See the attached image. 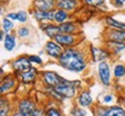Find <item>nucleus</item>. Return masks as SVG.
Here are the masks:
<instances>
[{
	"mask_svg": "<svg viewBox=\"0 0 125 116\" xmlns=\"http://www.w3.org/2000/svg\"><path fill=\"white\" fill-rule=\"evenodd\" d=\"M88 59H89L88 50L74 46V48H68L64 50L57 63L59 66H62L66 71L73 72V73H82L87 70Z\"/></svg>",
	"mask_w": 125,
	"mask_h": 116,
	"instance_id": "obj_1",
	"label": "nucleus"
},
{
	"mask_svg": "<svg viewBox=\"0 0 125 116\" xmlns=\"http://www.w3.org/2000/svg\"><path fill=\"white\" fill-rule=\"evenodd\" d=\"M82 82L80 80H67L64 79L62 84L53 87L62 98L65 99H74L78 95V89L81 88Z\"/></svg>",
	"mask_w": 125,
	"mask_h": 116,
	"instance_id": "obj_2",
	"label": "nucleus"
},
{
	"mask_svg": "<svg viewBox=\"0 0 125 116\" xmlns=\"http://www.w3.org/2000/svg\"><path fill=\"white\" fill-rule=\"evenodd\" d=\"M93 113L95 116H125V108L121 104H97L93 108Z\"/></svg>",
	"mask_w": 125,
	"mask_h": 116,
	"instance_id": "obj_3",
	"label": "nucleus"
},
{
	"mask_svg": "<svg viewBox=\"0 0 125 116\" xmlns=\"http://www.w3.org/2000/svg\"><path fill=\"white\" fill-rule=\"evenodd\" d=\"M65 78L60 77L54 71H50V70H43L40 73V80L43 84L44 88H53L57 85L62 84Z\"/></svg>",
	"mask_w": 125,
	"mask_h": 116,
	"instance_id": "obj_4",
	"label": "nucleus"
},
{
	"mask_svg": "<svg viewBox=\"0 0 125 116\" xmlns=\"http://www.w3.org/2000/svg\"><path fill=\"white\" fill-rule=\"evenodd\" d=\"M9 65L14 74H19L21 72L28 71L32 67V64L29 59V55H21L19 57L14 58L9 62Z\"/></svg>",
	"mask_w": 125,
	"mask_h": 116,
	"instance_id": "obj_5",
	"label": "nucleus"
},
{
	"mask_svg": "<svg viewBox=\"0 0 125 116\" xmlns=\"http://www.w3.org/2000/svg\"><path fill=\"white\" fill-rule=\"evenodd\" d=\"M97 77L100 82L103 86L109 87L111 85V66H110V63L108 60L97 63Z\"/></svg>",
	"mask_w": 125,
	"mask_h": 116,
	"instance_id": "obj_6",
	"label": "nucleus"
},
{
	"mask_svg": "<svg viewBox=\"0 0 125 116\" xmlns=\"http://www.w3.org/2000/svg\"><path fill=\"white\" fill-rule=\"evenodd\" d=\"M53 40L62 45L64 49L78 46L81 42V40H79V34H65V33H59Z\"/></svg>",
	"mask_w": 125,
	"mask_h": 116,
	"instance_id": "obj_7",
	"label": "nucleus"
},
{
	"mask_svg": "<svg viewBox=\"0 0 125 116\" xmlns=\"http://www.w3.org/2000/svg\"><path fill=\"white\" fill-rule=\"evenodd\" d=\"M88 51H89V57L90 60L93 63H100L104 62V60H109L112 57L111 54L109 52V50L105 49L104 46H95V45L90 44L88 46Z\"/></svg>",
	"mask_w": 125,
	"mask_h": 116,
	"instance_id": "obj_8",
	"label": "nucleus"
},
{
	"mask_svg": "<svg viewBox=\"0 0 125 116\" xmlns=\"http://www.w3.org/2000/svg\"><path fill=\"white\" fill-rule=\"evenodd\" d=\"M18 77L15 74H6L1 78V84H0V94L1 96H5L9 94L12 91H14V88L18 85Z\"/></svg>",
	"mask_w": 125,
	"mask_h": 116,
	"instance_id": "obj_9",
	"label": "nucleus"
},
{
	"mask_svg": "<svg viewBox=\"0 0 125 116\" xmlns=\"http://www.w3.org/2000/svg\"><path fill=\"white\" fill-rule=\"evenodd\" d=\"M40 73H41V71H38L37 67L32 66L30 70L21 72V73L15 74V76L18 77L19 81H21L24 85H35L36 81L40 79Z\"/></svg>",
	"mask_w": 125,
	"mask_h": 116,
	"instance_id": "obj_10",
	"label": "nucleus"
},
{
	"mask_svg": "<svg viewBox=\"0 0 125 116\" xmlns=\"http://www.w3.org/2000/svg\"><path fill=\"white\" fill-rule=\"evenodd\" d=\"M64 50L65 49L60 44H58L54 40L46 41L44 44V52L46 54V56H49L50 58H52L54 60H58V58L60 57V55L62 54Z\"/></svg>",
	"mask_w": 125,
	"mask_h": 116,
	"instance_id": "obj_11",
	"label": "nucleus"
},
{
	"mask_svg": "<svg viewBox=\"0 0 125 116\" xmlns=\"http://www.w3.org/2000/svg\"><path fill=\"white\" fill-rule=\"evenodd\" d=\"M37 108V104L34 101L32 98H29V96H23L20 100L16 101V109H19L20 112H22L23 114H27V115H31L32 112Z\"/></svg>",
	"mask_w": 125,
	"mask_h": 116,
	"instance_id": "obj_12",
	"label": "nucleus"
},
{
	"mask_svg": "<svg viewBox=\"0 0 125 116\" xmlns=\"http://www.w3.org/2000/svg\"><path fill=\"white\" fill-rule=\"evenodd\" d=\"M30 14L35 21L40 23L53 22L54 11H40V9L30 8Z\"/></svg>",
	"mask_w": 125,
	"mask_h": 116,
	"instance_id": "obj_13",
	"label": "nucleus"
},
{
	"mask_svg": "<svg viewBox=\"0 0 125 116\" xmlns=\"http://www.w3.org/2000/svg\"><path fill=\"white\" fill-rule=\"evenodd\" d=\"M93 96L89 89H81L76 95V103L82 108H88L93 106Z\"/></svg>",
	"mask_w": 125,
	"mask_h": 116,
	"instance_id": "obj_14",
	"label": "nucleus"
},
{
	"mask_svg": "<svg viewBox=\"0 0 125 116\" xmlns=\"http://www.w3.org/2000/svg\"><path fill=\"white\" fill-rule=\"evenodd\" d=\"M103 36H104V41H115V42L125 43V30L108 28V30L104 31Z\"/></svg>",
	"mask_w": 125,
	"mask_h": 116,
	"instance_id": "obj_15",
	"label": "nucleus"
},
{
	"mask_svg": "<svg viewBox=\"0 0 125 116\" xmlns=\"http://www.w3.org/2000/svg\"><path fill=\"white\" fill-rule=\"evenodd\" d=\"M41 30L44 33L45 35L49 37L50 40H53L56 36L60 33L59 29V24L54 22H45V23H41Z\"/></svg>",
	"mask_w": 125,
	"mask_h": 116,
	"instance_id": "obj_16",
	"label": "nucleus"
},
{
	"mask_svg": "<svg viewBox=\"0 0 125 116\" xmlns=\"http://www.w3.org/2000/svg\"><path fill=\"white\" fill-rule=\"evenodd\" d=\"M30 8L40 9V11H54L56 0H32Z\"/></svg>",
	"mask_w": 125,
	"mask_h": 116,
	"instance_id": "obj_17",
	"label": "nucleus"
},
{
	"mask_svg": "<svg viewBox=\"0 0 125 116\" xmlns=\"http://www.w3.org/2000/svg\"><path fill=\"white\" fill-rule=\"evenodd\" d=\"M81 4V0H56V7L67 12H74Z\"/></svg>",
	"mask_w": 125,
	"mask_h": 116,
	"instance_id": "obj_18",
	"label": "nucleus"
},
{
	"mask_svg": "<svg viewBox=\"0 0 125 116\" xmlns=\"http://www.w3.org/2000/svg\"><path fill=\"white\" fill-rule=\"evenodd\" d=\"M60 33L65 34H80V26L75 20H70L67 22H64L59 24Z\"/></svg>",
	"mask_w": 125,
	"mask_h": 116,
	"instance_id": "obj_19",
	"label": "nucleus"
},
{
	"mask_svg": "<svg viewBox=\"0 0 125 116\" xmlns=\"http://www.w3.org/2000/svg\"><path fill=\"white\" fill-rule=\"evenodd\" d=\"M104 48L109 50L111 56H117L125 50V43L115 41H104Z\"/></svg>",
	"mask_w": 125,
	"mask_h": 116,
	"instance_id": "obj_20",
	"label": "nucleus"
},
{
	"mask_svg": "<svg viewBox=\"0 0 125 116\" xmlns=\"http://www.w3.org/2000/svg\"><path fill=\"white\" fill-rule=\"evenodd\" d=\"M72 18V13L71 12H67L64 9L60 8H56L54 9V18H53V22L57 24H62L64 22L70 21Z\"/></svg>",
	"mask_w": 125,
	"mask_h": 116,
	"instance_id": "obj_21",
	"label": "nucleus"
},
{
	"mask_svg": "<svg viewBox=\"0 0 125 116\" xmlns=\"http://www.w3.org/2000/svg\"><path fill=\"white\" fill-rule=\"evenodd\" d=\"M16 38H18V36H16L15 33H8V34H6L5 40L2 41V43H4V49L6 50V51H8V52L13 51V50L15 49L16 44H18Z\"/></svg>",
	"mask_w": 125,
	"mask_h": 116,
	"instance_id": "obj_22",
	"label": "nucleus"
},
{
	"mask_svg": "<svg viewBox=\"0 0 125 116\" xmlns=\"http://www.w3.org/2000/svg\"><path fill=\"white\" fill-rule=\"evenodd\" d=\"M104 23L108 28H111V29H118V30H125V22L121 21V20H117L114 16L107 15L104 18Z\"/></svg>",
	"mask_w": 125,
	"mask_h": 116,
	"instance_id": "obj_23",
	"label": "nucleus"
},
{
	"mask_svg": "<svg viewBox=\"0 0 125 116\" xmlns=\"http://www.w3.org/2000/svg\"><path fill=\"white\" fill-rule=\"evenodd\" d=\"M112 74L116 79H122L125 77V64L117 63L112 67Z\"/></svg>",
	"mask_w": 125,
	"mask_h": 116,
	"instance_id": "obj_24",
	"label": "nucleus"
},
{
	"mask_svg": "<svg viewBox=\"0 0 125 116\" xmlns=\"http://www.w3.org/2000/svg\"><path fill=\"white\" fill-rule=\"evenodd\" d=\"M15 34H16V36H18L19 38L24 40V38H28V37L30 36L31 30H30V28L28 27V26H26V24H21L20 27L16 28Z\"/></svg>",
	"mask_w": 125,
	"mask_h": 116,
	"instance_id": "obj_25",
	"label": "nucleus"
},
{
	"mask_svg": "<svg viewBox=\"0 0 125 116\" xmlns=\"http://www.w3.org/2000/svg\"><path fill=\"white\" fill-rule=\"evenodd\" d=\"M10 113V104L7 99L2 96L0 102V116H8Z\"/></svg>",
	"mask_w": 125,
	"mask_h": 116,
	"instance_id": "obj_26",
	"label": "nucleus"
},
{
	"mask_svg": "<svg viewBox=\"0 0 125 116\" xmlns=\"http://www.w3.org/2000/svg\"><path fill=\"white\" fill-rule=\"evenodd\" d=\"M81 4L87 6V7L100 8V7L105 6V0H81Z\"/></svg>",
	"mask_w": 125,
	"mask_h": 116,
	"instance_id": "obj_27",
	"label": "nucleus"
},
{
	"mask_svg": "<svg viewBox=\"0 0 125 116\" xmlns=\"http://www.w3.org/2000/svg\"><path fill=\"white\" fill-rule=\"evenodd\" d=\"M1 29H2L6 34L12 33V30L14 29V21H12V20H9L8 18L5 16V18L2 19V21H1Z\"/></svg>",
	"mask_w": 125,
	"mask_h": 116,
	"instance_id": "obj_28",
	"label": "nucleus"
},
{
	"mask_svg": "<svg viewBox=\"0 0 125 116\" xmlns=\"http://www.w3.org/2000/svg\"><path fill=\"white\" fill-rule=\"evenodd\" d=\"M28 21V12L27 11H18V22L21 24H26Z\"/></svg>",
	"mask_w": 125,
	"mask_h": 116,
	"instance_id": "obj_29",
	"label": "nucleus"
},
{
	"mask_svg": "<svg viewBox=\"0 0 125 116\" xmlns=\"http://www.w3.org/2000/svg\"><path fill=\"white\" fill-rule=\"evenodd\" d=\"M29 59L32 65H43L44 60L43 58H41L40 55H29Z\"/></svg>",
	"mask_w": 125,
	"mask_h": 116,
	"instance_id": "obj_30",
	"label": "nucleus"
},
{
	"mask_svg": "<svg viewBox=\"0 0 125 116\" xmlns=\"http://www.w3.org/2000/svg\"><path fill=\"white\" fill-rule=\"evenodd\" d=\"M71 115L72 116H86V110L82 109V107L80 106H74L71 109Z\"/></svg>",
	"mask_w": 125,
	"mask_h": 116,
	"instance_id": "obj_31",
	"label": "nucleus"
},
{
	"mask_svg": "<svg viewBox=\"0 0 125 116\" xmlns=\"http://www.w3.org/2000/svg\"><path fill=\"white\" fill-rule=\"evenodd\" d=\"M46 116H64V114L57 107H50L46 109Z\"/></svg>",
	"mask_w": 125,
	"mask_h": 116,
	"instance_id": "obj_32",
	"label": "nucleus"
},
{
	"mask_svg": "<svg viewBox=\"0 0 125 116\" xmlns=\"http://www.w3.org/2000/svg\"><path fill=\"white\" fill-rule=\"evenodd\" d=\"M31 116H46V109H44L43 107H38V106H37V108L32 112Z\"/></svg>",
	"mask_w": 125,
	"mask_h": 116,
	"instance_id": "obj_33",
	"label": "nucleus"
},
{
	"mask_svg": "<svg viewBox=\"0 0 125 116\" xmlns=\"http://www.w3.org/2000/svg\"><path fill=\"white\" fill-rule=\"evenodd\" d=\"M114 101V95L112 94H105V95H103L102 100H101V104H109V103H111Z\"/></svg>",
	"mask_w": 125,
	"mask_h": 116,
	"instance_id": "obj_34",
	"label": "nucleus"
},
{
	"mask_svg": "<svg viewBox=\"0 0 125 116\" xmlns=\"http://www.w3.org/2000/svg\"><path fill=\"white\" fill-rule=\"evenodd\" d=\"M6 18H8L12 21H18V12H9L6 14Z\"/></svg>",
	"mask_w": 125,
	"mask_h": 116,
	"instance_id": "obj_35",
	"label": "nucleus"
},
{
	"mask_svg": "<svg viewBox=\"0 0 125 116\" xmlns=\"http://www.w3.org/2000/svg\"><path fill=\"white\" fill-rule=\"evenodd\" d=\"M112 1V5L116 7V8H118V9H121V8H123L125 6V4L122 1V0H111Z\"/></svg>",
	"mask_w": 125,
	"mask_h": 116,
	"instance_id": "obj_36",
	"label": "nucleus"
},
{
	"mask_svg": "<svg viewBox=\"0 0 125 116\" xmlns=\"http://www.w3.org/2000/svg\"><path fill=\"white\" fill-rule=\"evenodd\" d=\"M10 116H31V115H27V114H23V113H22V112H20L19 109H15V110H13V112H12Z\"/></svg>",
	"mask_w": 125,
	"mask_h": 116,
	"instance_id": "obj_37",
	"label": "nucleus"
},
{
	"mask_svg": "<svg viewBox=\"0 0 125 116\" xmlns=\"http://www.w3.org/2000/svg\"><path fill=\"white\" fill-rule=\"evenodd\" d=\"M122 104H123V107L125 108V96L123 98V100H122Z\"/></svg>",
	"mask_w": 125,
	"mask_h": 116,
	"instance_id": "obj_38",
	"label": "nucleus"
},
{
	"mask_svg": "<svg viewBox=\"0 0 125 116\" xmlns=\"http://www.w3.org/2000/svg\"><path fill=\"white\" fill-rule=\"evenodd\" d=\"M122 1H123V2H124V4H125V0H122Z\"/></svg>",
	"mask_w": 125,
	"mask_h": 116,
	"instance_id": "obj_39",
	"label": "nucleus"
},
{
	"mask_svg": "<svg viewBox=\"0 0 125 116\" xmlns=\"http://www.w3.org/2000/svg\"><path fill=\"white\" fill-rule=\"evenodd\" d=\"M124 13H125V12H124Z\"/></svg>",
	"mask_w": 125,
	"mask_h": 116,
	"instance_id": "obj_40",
	"label": "nucleus"
}]
</instances>
